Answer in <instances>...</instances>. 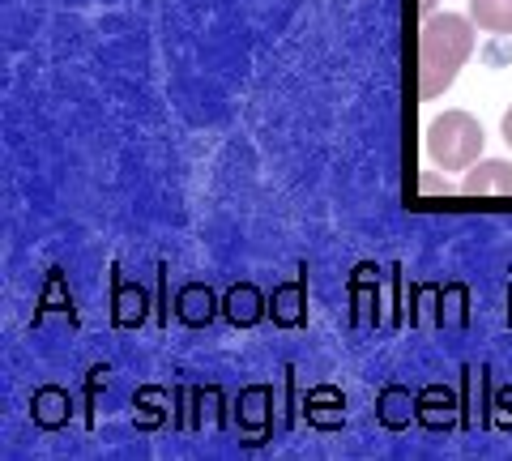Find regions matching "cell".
Returning a JSON list of instances; mask_svg holds the SVG:
<instances>
[{
  "instance_id": "obj_1",
  "label": "cell",
  "mask_w": 512,
  "mask_h": 461,
  "mask_svg": "<svg viewBox=\"0 0 512 461\" xmlns=\"http://www.w3.org/2000/svg\"><path fill=\"white\" fill-rule=\"evenodd\" d=\"M470 52H474V18H461V13L427 18L419 30V99L423 103L440 99L457 82Z\"/></svg>"
},
{
  "instance_id": "obj_2",
  "label": "cell",
  "mask_w": 512,
  "mask_h": 461,
  "mask_svg": "<svg viewBox=\"0 0 512 461\" xmlns=\"http://www.w3.org/2000/svg\"><path fill=\"white\" fill-rule=\"evenodd\" d=\"M483 146H487V133L470 111H444V116L431 120V129H427V154L436 158L444 171L474 167Z\"/></svg>"
},
{
  "instance_id": "obj_3",
  "label": "cell",
  "mask_w": 512,
  "mask_h": 461,
  "mask_svg": "<svg viewBox=\"0 0 512 461\" xmlns=\"http://www.w3.org/2000/svg\"><path fill=\"white\" fill-rule=\"evenodd\" d=\"M235 423L248 432V440H265L274 427V389L269 385H252L235 397Z\"/></svg>"
},
{
  "instance_id": "obj_4",
  "label": "cell",
  "mask_w": 512,
  "mask_h": 461,
  "mask_svg": "<svg viewBox=\"0 0 512 461\" xmlns=\"http://www.w3.org/2000/svg\"><path fill=\"white\" fill-rule=\"evenodd\" d=\"M457 393L444 385H427L419 397H414V419H419L427 432H453L457 427Z\"/></svg>"
},
{
  "instance_id": "obj_5",
  "label": "cell",
  "mask_w": 512,
  "mask_h": 461,
  "mask_svg": "<svg viewBox=\"0 0 512 461\" xmlns=\"http://www.w3.org/2000/svg\"><path fill=\"white\" fill-rule=\"evenodd\" d=\"M269 321L278 329H303L308 325V282L303 278H291L274 286V295H269Z\"/></svg>"
},
{
  "instance_id": "obj_6",
  "label": "cell",
  "mask_w": 512,
  "mask_h": 461,
  "mask_svg": "<svg viewBox=\"0 0 512 461\" xmlns=\"http://www.w3.org/2000/svg\"><path fill=\"white\" fill-rule=\"evenodd\" d=\"M222 316H227L235 329H252L261 316H269V299L256 291L252 282H235L227 299H222Z\"/></svg>"
},
{
  "instance_id": "obj_7",
  "label": "cell",
  "mask_w": 512,
  "mask_h": 461,
  "mask_svg": "<svg viewBox=\"0 0 512 461\" xmlns=\"http://www.w3.org/2000/svg\"><path fill=\"white\" fill-rule=\"evenodd\" d=\"M30 419H35L39 427H47V432H60V427L73 419V397H69V389H60V385L35 389V397H30Z\"/></svg>"
},
{
  "instance_id": "obj_8",
  "label": "cell",
  "mask_w": 512,
  "mask_h": 461,
  "mask_svg": "<svg viewBox=\"0 0 512 461\" xmlns=\"http://www.w3.org/2000/svg\"><path fill=\"white\" fill-rule=\"evenodd\" d=\"M461 197H512V163H478L470 167Z\"/></svg>"
},
{
  "instance_id": "obj_9",
  "label": "cell",
  "mask_w": 512,
  "mask_h": 461,
  "mask_svg": "<svg viewBox=\"0 0 512 461\" xmlns=\"http://www.w3.org/2000/svg\"><path fill=\"white\" fill-rule=\"evenodd\" d=\"M346 397L333 389V385H316L308 393V402H303V415H308L312 427H320V432H338L342 419H346Z\"/></svg>"
},
{
  "instance_id": "obj_10",
  "label": "cell",
  "mask_w": 512,
  "mask_h": 461,
  "mask_svg": "<svg viewBox=\"0 0 512 461\" xmlns=\"http://www.w3.org/2000/svg\"><path fill=\"white\" fill-rule=\"evenodd\" d=\"M214 312H218V299L210 286H201V282H188L180 299H175V316L188 325V329H205L214 321Z\"/></svg>"
},
{
  "instance_id": "obj_11",
  "label": "cell",
  "mask_w": 512,
  "mask_h": 461,
  "mask_svg": "<svg viewBox=\"0 0 512 461\" xmlns=\"http://www.w3.org/2000/svg\"><path fill=\"white\" fill-rule=\"evenodd\" d=\"M376 419H380V427H389V432H406L414 419V393L406 385H384L376 397Z\"/></svg>"
},
{
  "instance_id": "obj_12",
  "label": "cell",
  "mask_w": 512,
  "mask_h": 461,
  "mask_svg": "<svg viewBox=\"0 0 512 461\" xmlns=\"http://www.w3.org/2000/svg\"><path fill=\"white\" fill-rule=\"evenodd\" d=\"M470 18L487 35H512V0H470Z\"/></svg>"
},
{
  "instance_id": "obj_13",
  "label": "cell",
  "mask_w": 512,
  "mask_h": 461,
  "mask_svg": "<svg viewBox=\"0 0 512 461\" xmlns=\"http://www.w3.org/2000/svg\"><path fill=\"white\" fill-rule=\"evenodd\" d=\"M141 316H146V291H141V286L120 282L116 286V325L120 329H137Z\"/></svg>"
},
{
  "instance_id": "obj_14",
  "label": "cell",
  "mask_w": 512,
  "mask_h": 461,
  "mask_svg": "<svg viewBox=\"0 0 512 461\" xmlns=\"http://www.w3.org/2000/svg\"><path fill=\"white\" fill-rule=\"evenodd\" d=\"M495 406H500V415H504L500 423H504V427H512V389H504L500 397H495Z\"/></svg>"
},
{
  "instance_id": "obj_15",
  "label": "cell",
  "mask_w": 512,
  "mask_h": 461,
  "mask_svg": "<svg viewBox=\"0 0 512 461\" xmlns=\"http://www.w3.org/2000/svg\"><path fill=\"white\" fill-rule=\"evenodd\" d=\"M504 141H508V146H512V107L504 111Z\"/></svg>"
},
{
  "instance_id": "obj_16",
  "label": "cell",
  "mask_w": 512,
  "mask_h": 461,
  "mask_svg": "<svg viewBox=\"0 0 512 461\" xmlns=\"http://www.w3.org/2000/svg\"><path fill=\"white\" fill-rule=\"evenodd\" d=\"M419 9L427 13V18H431V9H436V0H419Z\"/></svg>"
}]
</instances>
